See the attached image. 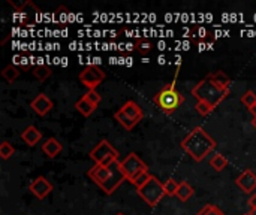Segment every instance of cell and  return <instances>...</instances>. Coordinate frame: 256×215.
Instances as JSON below:
<instances>
[{
    "mask_svg": "<svg viewBox=\"0 0 256 215\" xmlns=\"http://www.w3.org/2000/svg\"><path fill=\"white\" fill-rule=\"evenodd\" d=\"M75 109L82 115V117H90L94 111H96V106L94 105H92L84 96L75 103Z\"/></svg>",
    "mask_w": 256,
    "mask_h": 215,
    "instance_id": "e0dca14e",
    "label": "cell"
},
{
    "mask_svg": "<svg viewBox=\"0 0 256 215\" xmlns=\"http://www.w3.org/2000/svg\"><path fill=\"white\" fill-rule=\"evenodd\" d=\"M30 108H32L38 115L45 117V115L54 108V103H52V100H51L46 94L40 93V94H38V96L30 102Z\"/></svg>",
    "mask_w": 256,
    "mask_h": 215,
    "instance_id": "8fae6325",
    "label": "cell"
},
{
    "mask_svg": "<svg viewBox=\"0 0 256 215\" xmlns=\"http://www.w3.org/2000/svg\"><path fill=\"white\" fill-rule=\"evenodd\" d=\"M246 215H249V214H246Z\"/></svg>",
    "mask_w": 256,
    "mask_h": 215,
    "instance_id": "8d00e7d4",
    "label": "cell"
},
{
    "mask_svg": "<svg viewBox=\"0 0 256 215\" xmlns=\"http://www.w3.org/2000/svg\"><path fill=\"white\" fill-rule=\"evenodd\" d=\"M21 139L24 141V144H27L28 147H34L36 144L40 142L42 139V132L39 129H36L34 126H28L21 132Z\"/></svg>",
    "mask_w": 256,
    "mask_h": 215,
    "instance_id": "5bb4252c",
    "label": "cell"
},
{
    "mask_svg": "<svg viewBox=\"0 0 256 215\" xmlns=\"http://www.w3.org/2000/svg\"><path fill=\"white\" fill-rule=\"evenodd\" d=\"M153 102L159 106V109L165 114H172L176 112L184 102V96L176 88V79L165 87H162L156 96L153 97Z\"/></svg>",
    "mask_w": 256,
    "mask_h": 215,
    "instance_id": "3957f363",
    "label": "cell"
},
{
    "mask_svg": "<svg viewBox=\"0 0 256 215\" xmlns=\"http://www.w3.org/2000/svg\"><path fill=\"white\" fill-rule=\"evenodd\" d=\"M180 145L195 162H202L218 144L202 127L198 126L192 129V132L182 141Z\"/></svg>",
    "mask_w": 256,
    "mask_h": 215,
    "instance_id": "6da1fadb",
    "label": "cell"
},
{
    "mask_svg": "<svg viewBox=\"0 0 256 215\" xmlns=\"http://www.w3.org/2000/svg\"><path fill=\"white\" fill-rule=\"evenodd\" d=\"M84 97L92 103V105H94L96 108L100 105V102H102V96L96 91V90H88L86 94H84Z\"/></svg>",
    "mask_w": 256,
    "mask_h": 215,
    "instance_id": "484cf974",
    "label": "cell"
},
{
    "mask_svg": "<svg viewBox=\"0 0 256 215\" xmlns=\"http://www.w3.org/2000/svg\"><path fill=\"white\" fill-rule=\"evenodd\" d=\"M252 126L256 129V117H254V120H252Z\"/></svg>",
    "mask_w": 256,
    "mask_h": 215,
    "instance_id": "836d02e7",
    "label": "cell"
},
{
    "mask_svg": "<svg viewBox=\"0 0 256 215\" xmlns=\"http://www.w3.org/2000/svg\"><path fill=\"white\" fill-rule=\"evenodd\" d=\"M194 31H195L194 37L196 40H201V42H206V39L210 36V31L204 27H194Z\"/></svg>",
    "mask_w": 256,
    "mask_h": 215,
    "instance_id": "f1b7e54d",
    "label": "cell"
},
{
    "mask_svg": "<svg viewBox=\"0 0 256 215\" xmlns=\"http://www.w3.org/2000/svg\"><path fill=\"white\" fill-rule=\"evenodd\" d=\"M134 48H135L140 54H148V52L152 51V48H153V43H152L148 39L141 37V39H136V42L134 43Z\"/></svg>",
    "mask_w": 256,
    "mask_h": 215,
    "instance_id": "603a6c76",
    "label": "cell"
},
{
    "mask_svg": "<svg viewBox=\"0 0 256 215\" xmlns=\"http://www.w3.org/2000/svg\"><path fill=\"white\" fill-rule=\"evenodd\" d=\"M114 118H116L117 123H118L123 129H126V130H132V129L138 124V123H135L132 118H129V117H128L123 111H120V109L114 114Z\"/></svg>",
    "mask_w": 256,
    "mask_h": 215,
    "instance_id": "ffe728a7",
    "label": "cell"
},
{
    "mask_svg": "<svg viewBox=\"0 0 256 215\" xmlns=\"http://www.w3.org/2000/svg\"><path fill=\"white\" fill-rule=\"evenodd\" d=\"M136 193L148 207H156L166 196L164 190V183H160L156 177H152L146 186L136 190Z\"/></svg>",
    "mask_w": 256,
    "mask_h": 215,
    "instance_id": "277c9868",
    "label": "cell"
},
{
    "mask_svg": "<svg viewBox=\"0 0 256 215\" xmlns=\"http://www.w3.org/2000/svg\"><path fill=\"white\" fill-rule=\"evenodd\" d=\"M120 111H123L129 118H132L135 123H140L142 118H144V112L141 109V106L135 102V100H128L122 108Z\"/></svg>",
    "mask_w": 256,
    "mask_h": 215,
    "instance_id": "4fadbf2b",
    "label": "cell"
},
{
    "mask_svg": "<svg viewBox=\"0 0 256 215\" xmlns=\"http://www.w3.org/2000/svg\"><path fill=\"white\" fill-rule=\"evenodd\" d=\"M195 190L194 187L188 183V181H182L180 186H178V192H177V198L182 201V202H188L192 196H194Z\"/></svg>",
    "mask_w": 256,
    "mask_h": 215,
    "instance_id": "ac0fdd59",
    "label": "cell"
},
{
    "mask_svg": "<svg viewBox=\"0 0 256 215\" xmlns=\"http://www.w3.org/2000/svg\"><path fill=\"white\" fill-rule=\"evenodd\" d=\"M248 204H249L250 210H255V208H256V193H254V195H252V196L249 198Z\"/></svg>",
    "mask_w": 256,
    "mask_h": 215,
    "instance_id": "1f68e13d",
    "label": "cell"
},
{
    "mask_svg": "<svg viewBox=\"0 0 256 215\" xmlns=\"http://www.w3.org/2000/svg\"><path fill=\"white\" fill-rule=\"evenodd\" d=\"M105 72L96 66V64H90V66H86L82 69V72L80 73V81L84 87H87L88 90H96L105 79Z\"/></svg>",
    "mask_w": 256,
    "mask_h": 215,
    "instance_id": "52a82bcc",
    "label": "cell"
},
{
    "mask_svg": "<svg viewBox=\"0 0 256 215\" xmlns=\"http://www.w3.org/2000/svg\"><path fill=\"white\" fill-rule=\"evenodd\" d=\"M14 154H15V148L12 147V144H9L8 141L2 142V145H0V157H2L3 160H8V159H10Z\"/></svg>",
    "mask_w": 256,
    "mask_h": 215,
    "instance_id": "d4e9b609",
    "label": "cell"
},
{
    "mask_svg": "<svg viewBox=\"0 0 256 215\" xmlns=\"http://www.w3.org/2000/svg\"><path fill=\"white\" fill-rule=\"evenodd\" d=\"M116 215H124V214H122V213H120V214H116Z\"/></svg>",
    "mask_w": 256,
    "mask_h": 215,
    "instance_id": "d590c367",
    "label": "cell"
},
{
    "mask_svg": "<svg viewBox=\"0 0 256 215\" xmlns=\"http://www.w3.org/2000/svg\"><path fill=\"white\" fill-rule=\"evenodd\" d=\"M32 73H33V76L38 81H45V79H48L52 75V70L46 64H38V66H34L32 69Z\"/></svg>",
    "mask_w": 256,
    "mask_h": 215,
    "instance_id": "d6986e66",
    "label": "cell"
},
{
    "mask_svg": "<svg viewBox=\"0 0 256 215\" xmlns=\"http://www.w3.org/2000/svg\"><path fill=\"white\" fill-rule=\"evenodd\" d=\"M237 187L244 192V193H252L256 189V175L252 171H244L237 180H236Z\"/></svg>",
    "mask_w": 256,
    "mask_h": 215,
    "instance_id": "7c38bea8",
    "label": "cell"
},
{
    "mask_svg": "<svg viewBox=\"0 0 256 215\" xmlns=\"http://www.w3.org/2000/svg\"><path fill=\"white\" fill-rule=\"evenodd\" d=\"M111 174H112V165H111V166L94 165V166H93V168H90V171L87 172L88 178H90L93 183H96L99 187L108 181V178L111 177Z\"/></svg>",
    "mask_w": 256,
    "mask_h": 215,
    "instance_id": "30bf717a",
    "label": "cell"
},
{
    "mask_svg": "<svg viewBox=\"0 0 256 215\" xmlns=\"http://www.w3.org/2000/svg\"><path fill=\"white\" fill-rule=\"evenodd\" d=\"M178 186L180 183H177L176 180H166L164 183V190H165V195L166 196H177V192H178Z\"/></svg>",
    "mask_w": 256,
    "mask_h": 215,
    "instance_id": "cb8c5ba5",
    "label": "cell"
},
{
    "mask_svg": "<svg viewBox=\"0 0 256 215\" xmlns=\"http://www.w3.org/2000/svg\"><path fill=\"white\" fill-rule=\"evenodd\" d=\"M196 215H225L216 205H207L204 207Z\"/></svg>",
    "mask_w": 256,
    "mask_h": 215,
    "instance_id": "f546056e",
    "label": "cell"
},
{
    "mask_svg": "<svg viewBox=\"0 0 256 215\" xmlns=\"http://www.w3.org/2000/svg\"><path fill=\"white\" fill-rule=\"evenodd\" d=\"M228 94H230V90L219 87L218 84H214V82L210 81L208 78L200 81V82L192 88V96L196 97L198 102L207 103V105L212 106L213 109H216Z\"/></svg>",
    "mask_w": 256,
    "mask_h": 215,
    "instance_id": "7a4b0ae2",
    "label": "cell"
},
{
    "mask_svg": "<svg viewBox=\"0 0 256 215\" xmlns=\"http://www.w3.org/2000/svg\"><path fill=\"white\" fill-rule=\"evenodd\" d=\"M210 81H213L214 84H218L219 87H222V88H226V90H230V85H231V79H230V76L224 72V70H218V72H213V73H210L208 76H207Z\"/></svg>",
    "mask_w": 256,
    "mask_h": 215,
    "instance_id": "2e32d148",
    "label": "cell"
},
{
    "mask_svg": "<svg viewBox=\"0 0 256 215\" xmlns=\"http://www.w3.org/2000/svg\"><path fill=\"white\" fill-rule=\"evenodd\" d=\"M152 178V175L148 174V172H142V174H140L130 184H134L135 186V189L138 190V189H141L142 186H146L147 183H148V180Z\"/></svg>",
    "mask_w": 256,
    "mask_h": 215,
    "instance_id": "4316f807",
    "label": "cell"
},
{
    "mask_svg": "<svg viewBox=\"0 0 256 215\" xmlns=\"http://www.w3.org/2000/svg\"><path fill=\"white\" fill-rule=\"evenodd\" d=\"M62 150H63V147H62V144L56 138H50V139H46L42 144V151L50 159H56L62 153Z\"/></svg>",
    "mask_w": 256,
    "mask_h": 215,
    "instance_id": "9a60e30c",
    "label": "cell"
},
{
    "mask_svg": "<svg viewBox=\"0 0 256 215\" xmlns=\"http://www.w3.org/2000/svg\"><path fill=\"white\" fill-rule=\"evenodd\" d=\"M124 180H126V177H124V174L122 172V169H120V166H118V162H116V163L112 165V174H111V177L108 178V181H106L105 184L100 186V189L104 190V193L112 195V193L122 186V183H123Z\"/></svg>",
    "mask_w": 256,
    "mask_h": 215,
    "instance_id": "9c48e42d",
    "label": "cell"
},
{
    "mask_svg": "<svg viewBox=\"0 0 256 215\" xmlns=\"http://www.w3.org/2000/svg\"><path fill=\"white\" fill-rule=\"evenodd\" d=\"M242 102H243V105H246L249 109L250 108H254L256 105V93H254V91H246L243 96H242Z\"/></svg>",
    "mask_w": 256,
    "mask_h": 215,
    "instance_id": "83f0119b",
    "label": "cell"
},
{
    "mask_svg": "<svg viewBox=\"0 0 256 215\" xmlns=\"http://www.w3.org/2000/svg\"><path fill=\"white\" fill-rule=\"evenodd\" d=\"M249 215H256V208H255V210H250V213H249Z\"/></svg>",
    "mask_w": 256,
    "mask_h": 215,
    "instance_id": "e575fe53",
    "label": "cell"
},
{
    "mask_svg": "<svg viewBox=\"0 0 256 215\" xmlns=\"http://www.w3.org/2000/svg\"><path fill=\"white\" fill-rule=\"evenodd\" d=\"M2 76L8 81V82H14L16 81V78L20 76V69L15 64H8L3 70H2Z\"/></svg>",
    "mask_w": 256,
    "mask_h": 215,
    "instance_id": "7402d4cb",
    "label": "cell"
},
{
    "mask_svg": "<svg viewBox=\"0 0 256 215\" xmlns=\"http://www.w3.org/2000/svg\"><path fill=\"white\" fill-rule=\"evenodd\" d=\"M195 109H196V111H198V114H200V115H202V117H206V115H208V114H212V112H213V108H212V106H208L207 103H202V102H196Z\"/></svg>",
    "mask_w": 256,
    "mask_h": 215,
    "instance_id": "4dcf8cb0",
    "label": "cell"
},
{
    "mask_svg": "<svg viewBox=\"0 0 256 215\" xmlns=\"http://www.w3.org/2000/svg\"><path fill=\"white\" fill-rule=\"evenodd\" d=\"M90 159L94 162V165H104V166H111L116 162H118V153L117 150L106 141H100L92 151H90Z\"/></svg>",
    "mask_w": 256,
    "mask_h": 215,
    "instance_id": "5b68a950",
    "label": "cell"
},
{
    "mask_svg": "<svg viewBox=\"0 0 256 215\" xmlns=\"http://www.w3.org/2000/svg\"><path fill=\"white\" fill-rule=\"evenodd\" d=\"M28 190L32 192L33 196H36V199L44 201V199L52 192V184H51L45 177L40 175V177H36V178L30 183Z\"/></svg>",
    "mask_w": 256,
    "mask_h": 215,
    "instance_id": "ba28073f",
    "label": "cell"
},
{
    "mask_svg": "<svg viewBox=\"0 0 256 215\" xmlns=\"http://www.w3.org/2000/svg\"><path fill=\"white\" fill-rule=\"evenodd\" d=\"M210 165H212V168H213L216 172H222V171L228 166V159H226L224 154L218 153L216 156H213V157H212Z\"/></svg>",
    "mask_w": 256,
    "mask_h": 215,
    "instance_id": "44dd1931",
    "label": "cell"
},
{
    "mask_svg": "<svg viewBox=\"0 0 256 215\" xmlns=\"http://www.w3.org/2000/svg\"><path fill=\"white\" fill-rule=\"evenodd\" d=\"M118 166H120L122 172L124 174V177L129 183H132L140 174L148 172V166L140 159V156L136 153H130L122 162L118 160Z\"/></svg>",
    "mask_w": 256,
    "mask_h": 215,
    "instance_id": "8992f818",
    "label": "cell"
},
{
    "mask_svg": "<svg viewBox=\"0 0 256 215\" xmlns=\"http://www.w3.org/2000/svg\"><path fill=\"white\" fill-rule=\"evenodd\" d=\"M249 111H250V114H252L254 117H256V105H255V106H254V108H250Z\"/></svg>",
    "mask_w": 256,
    "mask_h": 215,
    "instance_id": "d6a6232c",
    "label": "cell"
}]
</instances>
